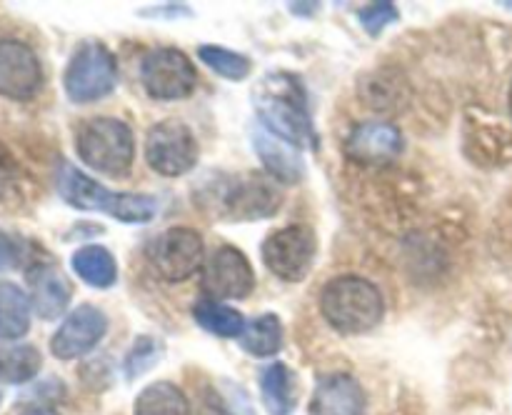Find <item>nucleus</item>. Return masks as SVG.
Returning a JSON list of instances; mask_svg holds the SVG:
<instances>
[{
  "label": "nucleus",
  "instance_id": "nucleus-1",
  "mask_svg": "<svg viewBox=\"0 0 512 415\" xmlns=\"http://www.w3.org/2000/svg\"><path fill=\"white\" fill-rule=\"evenodd\" d=\"M255 110L270 133L283 138L295 148L318 150L320 140L315 133L313 115L308 108V95L303 83L290 73H270L260 80L253 95Z\"/></svg>",
  "mask_w": 512,
  "mask_h": 415
},
{
  "label": "nucleus",
  "instance_id": "nucleus-2",
  "mask_svg": "<svg viewBox=\"0 0 512 415\" xmlns=\"http://www.w3.org/2000/svg\"><path fill=\"white\" fill-rule=\"evenodd\" d=\"M55 185H58L60 198L78 210H98V213L110 215L120 223H150L160 208V200L153 195L138 193H113L98 180L85 175L83 170L75 168L73 163L63 160L55 173Z\"/></svg>",
  "mask_w": 512,
  "mask_h": 415
},
{
  "label": "nucleus",
  "instance_id": "nucleus-3",
  "mask_svg": "<svg viewBox=\"0 0 512 415\" xmlns=\"http://www.w3.org/2000/svg\"><path fill=\"white\" fill-rule=\"evenodd\" d=\"M320 310L330 328L343 335H360L383 320L385 300L378 285L360 275H340L323 288Z\"/></svg>",
  "mask_w": 512,
  "mask_h": 415
},
{
  "label": "nucleus",
  "instance_id": "nucleus-4",
  "mask_svg": "<svg viewBox=\"0 0 512 415\" xmlns=\"http://www.w3.org/2000/svg\"><path fill=\"white\" fill-rule=\"evenodd\" d=\"M75 148L80 160L90 170L103 175H125L135 158L133 130L120 118H90L85 120L75 135Z\"/></svg>",
  "mask_w": 512,
  "mask_h": 415
},
{
  "label": "nucleus",
  "instance_id": "nucleus-5",
  "mask_svg": "<svg viewBox=\"0 0 512 415\" xmlns=\"http://www.w3.org/2000/svg\"><path fill=\"white\" fill-rule=\"evenodd\" d=\"M63 85L73 103H95L118 85V60L103 43L85 40L65 68Z\"/></svg>",
  "mask_w": 512,
  "mask_h": 415
},
{
  "label": "nucleus",
  "instance_id": "nucleus-6",
  "mask_svg": "<svg viewBox=\"0 0 512 415\" xmlns=\"http://www.w3.org/2000/svg\"><path fill=\"white\" fill-rule=\"evenodd\" d=\"M198 140L183 120H160L145 135V160L155 173L178 178L198 165Z\"/></svg>",
  "mask_w": 512,
  "mask_h": 415
},
{
  "label": "nucleus",
  "instance_id": "nucleus-7",
  "mask_svg": "<svg viewBox=\"0 0 512 415\" xmlns=\"http://www.w3.org/2000/svg\"><path fill=\"white\" fill-rule=\"evenodd\" d=\"M260 255L270 273L278 275L285 283H298L308 278L313 270L315 258H318V238L305 225H288L263 240Z\"/></svg>",
  "mask_w": 512,
  "mask_h": 415
},
{
  "label": "nucleus",
  "instance_id": "nucleus-8",
  "mask_svg": "<svg viewBox=\"0 0 512 415\" xmlns=\"http://www.w3.org/2000/svg\"><path fill=\"white\" fill-rule=\"evenodd\" d=\"M140 80L155 100L188 98L198 85V73L188 55L178 48L150 50L140 63Z\"/></svg>",
  "mask_w": 512,
  "mask_h": 415
},
{
  "label": "nucleus",
  "instance_id": "nucleus-9",
  "mask_svg": "<svg viewBox=\"0 0 512 415\" xmlns=\"http://www.w3.org/2000/svg\"><path fill=\"white\" fill-rule=\"evenodd\" d=\"M145 255L160 278L183 283L203 265V238L193 228H170L150 240Z\"/></svg>",
  "mask_w": 512,
  "mask_h": 415
},
{
  "label": "nucleus",
  "instance_id": "nucleus-10",
  "mask_svg": "<svg viewBox=\"0 0 512 415\" xmlns=\"http://www.w3.org/2000/svg\"><path fill=\"white\" fill-rule=\"evenodd\" d=\"M203 293L210 300H243L253 293L255 273L250 260L233 245H220L208 255L200 275Z\"/></svg>",
  "mask_w": 512,
  "mask_h": 415
},
{
  "label": "nucleus",
  "instance_id": "nucleus-11",
  "mask_svg": "<svg viewBox=\"0 0 512 415\" xmlns=\"http://www.w3.org/2000/svg\"><path fill=\"white\" fill-rule=\"evenodd\" d=\"M105 333H108V318L103 310L83 303L68 313V318L55 330L50 338V353L60 360H75L90 353L105 338Z\"/></svg>",
  "mask_w": 512,
  "mask_h": 415
},
{
  "label": "nucleus",
  "instance_id": "nucleus-12",
  "mask_svg": "<svg viewBox=\"0 0 512 415\" xmlns=\"http://www.w3.org/2000/svg\"><path fill=\"white\" fill-rule=\"evenodd\" d=\"M43 85V68L33 48L20 40H0V95L30 100Z\"/></svg>",
  "mask_w": 512,
  "mask_h": 415
},
{
  "label": "nucleus",
  "instance_id": "nucleus-13",
  "mask_svg": "<svg viewBox=\"0 0 512 415\" xmlns=\"http://www.w3.org/2000/svg\"><path fill=\"white\" fill-rule=\"evenodd\" d=\"M30 290V305L35 313L43 320H55L58 315L65 313L70 298H73V288H70L68 278L63 270L53 263H35L30 265L25 273Z\"/></svg>",
  "mask_w": 512,
  "mask_h": 415
},
{
  "label": "nucleus",
  "instance_id": "nucleus-14",
  "mask_svg": "<svg viewBox=\"0 0 512 415\" xmlns=\"http://www.w3.org/2000/svg\"><path fill=\"white\" fill-rule=\"evenodd\" d=\"M403 150V135L395 125L385 123V120H368L353 128L348 143H345V153L358 163H385V160L398 158Z\"/></svg>",
  "mask_w": 512,
  "mask_h": 415
},
{
  "label": "nucleus",
  "instance_id": "nucleus-15",
  "mask_svg": "<svg viewBox=\"0 0 512 415\" xmlns=\"http://www.w3.org/2000/svg\"><path fill=\"white\" fill-rule=\"evenodd\" d=\"M365 393L350 373H330L315 383L310 415H363Z\"/></svg>",
  "mask_w": 512,
  "mask_h": 415
},
{
  "label": "nucleus",
  "instance_id": "nucleus-16",
  "mask_svg": "<svg viewBox=\"0 0 512 415\" xmlns=\"http://www.w3.org/2000/svg\"><path fill=\"white\" fill-rule=\"evenodd\" d=\"M253 148L258 150V158L263 163V168L275 180H280L285 185H295L303 180L305 163L303 155H300V148L285 143L283 138L273 135L263 125L258 130H253Z\"/></svg>",
  "mask_w": 512,
  "mask_h": 415
},
{
  "label": "nucleus",
  "instance_id": "nucleus-17",
  "mask_svg": "<svg viewBox=\"0 0 512 415\" xmlns=\"http://www.w3.org/2000/svg\"><path fill=\"white\" fill-rule=\"evenodd\" d=\"M260 395L270 415H293L298 408V375L290 365L270 363L260 373Z\"/></svg>",
  "mask_w": 512,
  "mask_h": 415
},
{
  "label": "nucleus",
  "instance_id": "nucleus-18",
  "mask_svg": "<svg viewBox=\"0 0 512 415\" xmlns=\"http://www.w3.org/2000/svg\"><path fill=\"white\" fill-rule=\"evenodd\" d=\"M280 205V193L260 178L243 180L228 190V210L233 218H265Z\"/></svg>",
  "mask_w": 512,
  "mask_h": 415
},
{
  "label": "nucleus",
  "instance_id": "nucleus-19",
  "mask_svg": "<svg viewBox=\"0 0 512 415\" xmlns=\"http://www.w3.org/2000/svg\"><path fill=\"white\" fill-rule=\"evenodd\" d=\"M73 270L83 283L90 288H113L118 283V263H115L113 253L103 245H85L73 253L70 260Z\"/></svg>",
  "mask_w": 512,
  "mask_h": 415
},
{
  "label": "nucleus",
  "instance_id": "nucleus-20",
  "mask_svg": "<svg viewBox=\"0 0 512 415\" xmlns=\"http://www.w3.org/2000/svg\"><path fill=\"white\" fill-rule=\"evenodd\" d=\"M30 298L10 280H0V340H18L30 330Z\"/></svg>",
  "mask_w": 512,
  "mask_h": 415
},
{
  "label": "nucleus",
  "instance_id": "nucleus-21",
  "mask_svg": "<svg viewBox=\"0 0 512 415\" xmlns=\"http://www.w3.org/2000/svg\"><path fill=\"white\" fill-rule=\"evenodd\" d=\"M240 348L255 358H270L283 345V323L275 313H263L245 323V330L238 338Z\"/></svg>",
  "mask_w": 512,
  "mask_h": 415
},
{
  "label": "nucleus",
  "instance_id": "nucleus-22",
  "mask_svg": "<svg viewBox=\"0 0 512 415\" xmlns=\"http://www.w3.org/2000/svg\"><path fill=\"white\" fill-rule=\"evenodd\" d=\"M135 415H190V403L178 385L160 380L140 390L135 398Z\"/></svg>",
  "mask_w": 512,
  "mask_h": 415
},
{
  "label": "nucleus",
  "instance_id": "nucleus-23",
  "mask_svg": "<svg viewBox=\"0 0 512 415\" xmlns=\"http://www.w3.org/2000/svg\"><path fill=\"white\" fill-rule=\"evenodd\" d=\"M193 318L200 328L220 335V338H240V333L245 330V318L238 310L210 298L198 300L193 305Z\"/></svg>",
  "mask_w": 512,
  "mask_h": 415
},
{
  "label": "nucleus",
  "instance_id": "nucleus-24",
  "mask_svg": "<svg viewBox=\"0 0 512 415\" xmlns=\"http://www.w3.org/2000/svg\"><path fill=\"white\" fill-rule=\"evenodd\" d=\"M43 358L35 345H0V380L23 385L38 375Z\"/></svg>",
  "mask_w": 512,
  "mask_h": 415
},
{
  "label": "nucleus",
  "instance_id": "nucleus-25",
  "mask_svg": "<svg viewBox=\"0 0 512 415\" xmlns=\"http://www.w3.org/2000/svg\"><path fill=\"white\" fill-rule=\"evenodd\" d=\"M198 55L213 73H218L225 80H235V83L248 78L250 70H253L248 55L235 53V50L223 48V45H200Z\"/></svg>",
  "mask_w": 512,
  "mask_h": 415
},
{
  "label": "nucleus",
  "instance_id": "nucleus-26",
  "mask_svg": "<svg viewBox=\"0 0 512 415\" xmlns=\"http://www.w3.org/2000/svg\"><path fill=\"white\" fill-rule=\"evenodd\" d=\"M158 358H160V348L153 338L143 335V338L135 340L128 358H125V375H128V380L140 378L145 370H150L155 363H158Z\"/></svg>",
  "mask_w": 512,
  "mask_h": 415
},
{
  "label": "nucleus",
  "instance_id": "nucleus-27",
  "mask_svg": "<svg viewBox=\"0 0 512 415\" xmlns=\"http://www.w3.org/2000/svg\"><path fill=\"white\" fill-rule=\"evenodd\" d=\"M398 18H400V10L395 8L393 3H385V0H380V3H370L358 10V20L368 35H380Z\"/></svg>",
  "mask_w": 512,
  "mask_h": 415
},
{
  "label": "nucleus",
  "instance_id": "nucleus-28",
  "mask_svg": "<svg viewBox=\"0 0 512 415\" xmlns=\"http://www.w3.org/2000/svg\"><path fill=\"white\" fill-rule=\"evenodd\" d=\"M25 258V243L15 235L0 233V270L18 268Z\"/></svg>",
  "mask_w": 512,
  "mask_h": 415
},
{
  "label": "nucleus",
  "instance_id": "nucleus-29",
  "mask_svg": "<svg viewBox=\"0 0 512 415\" xmlns=\"http://www.w3.org/2000/svg\"><path fill=\"white\" fill-rule=\"evenodd\" d=\"M18 183V165H15L13 155L0 145V198L10 193Z\"/></svg>",
  "mask_w": 512,
  "mask_h": 415
},
{
  "label": "nucleus",
  "instance_id": "nucleus-30",
  "mask_svg": "<svg viewBox=\"0 0 512 415\" xmlns=\"http://www.w3.org/2000/svg\"><path fill=\"white\" fill-rule=\"evenodd\" d=\"M203 415H233V410L225 408L223 400H220L218 395H210L203 405Z\"/></svg>",
  "mask_w": 512,
  "mask_h": 415
},
{
  "label": "nucleus",
  "instance_id": "nucleus-31",
  "mask_svg": "<svg viewBox=\"0 0 512 415\" xmlns=\"http://www.w3.org/2000/svg\"><path fill=\"white\" fill-rule=\"evenodd\" d=\"M23 415H55V413L48 408H28Z\"/></svg>",
  "mask_w": 512,
  "mask_h": 415
},
{
  "label": "nucleus",
  "instance_id": "nucleus-32",
  "mask_svg": "<svg viewBox=\"0 0 512 415\" xmlns=\"http://www.w3.org/2000/svg\"><path fill=\"white\" fill-rule=\"evenodd\" d=\"M508 105H510V115H512V83H510V95H508Z\"/></svg>",
  "mask_w": 512,
  "mask_h": 415
}]
</instances>
